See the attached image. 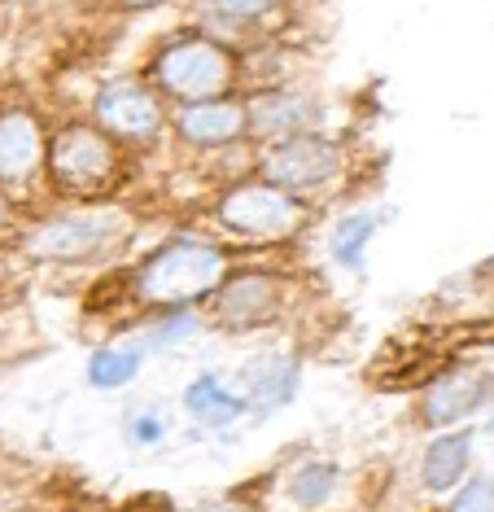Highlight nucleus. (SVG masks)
<instances>
[{
  "label": "nucleus",
  "instance_id": "obj_2",
  "mask_svg": "<svg viewBox=\"0 0 494 512\" xmlns=\"http://www.w3.org/2000/svg\"><path fill=\"white\" fill-rule=\"evenodd\" d=\"M49 176L53 189L75 202H97L119 184V145L114 136H105L101 127L88 123H70L57 136H49Z\"/></svg>",
  "mask_w": 494,
  "mask_h": 512
},
{
  "label": "nucleus",
  "instance_id": "obj_17",
  "mask_svg": "<svg viewBox=\"0 0 494 512\" xmlns=\"http://www.w3.org/2000/svg\"><path fill=\"white\" fill-rule=\"evenodd\" d=\"M333 491H337V469H333V464H324V460L302 464V469L289 477V499H293V504H298L302 512L324 508L328 499H333Z\"/></svg>",
  "mask_w": 494,
  "mask_h": 512
},
{
  "label": "nucleus",
  "instance_id": "obj_15",
  "mask_svg": "<svg viewBox=\"0 0 494 512\" xmlns=\"http://www.w3.org/2000/svg\"><path fill=\"white\" fill-rule=\"evenodd\" d=\"M184 407H188V416H197L206 429H223V425H232L245 412L241 394L223 386L215 372H202V377L184 390Z\"/></svg>",
  "mask_w": 494,
  "mask_h": 512
},
{
  "label": "nucleus",
  "instance_id": "obj_22",
  "mask_svg": "<svg viewBox=\"0 0 494 512\" xmlns=\"http://www.w3.org/2000/svg\"><path fill=\"white\" fill-rule=\"evenodd\" d=\"M193 329H197V320L188 316V311L171 307V311H167V320H162L158 329L149 333V342H154V346H175V342H184V337L193 333Z\"/></svg>",
  "mask_w": 494,
  "mask_h": 512
},
{
  "label": "nucleus",
  "instance_id": "obj_18",
  "mask_svg": "<svg viewBox=\"0 0 494 512\" xmlns=\"http://www.w3.org/2000/svg\"><path fill=\"white\" fill-rule=\"evenodd\" d=\"M372 232H376V215H346V219H337V228H333V259L341 267H350V272H363Z\"/></svg>",
  "mask_w": 494,
  "mask_h": 512
},
{
  "label": "nucleus",
  "instance_id": "obj_3",
  "mask_svg": "<svg viewBox=\"0 0 494 512\" xmlns=\"http://www.w3.org/2000/svg\"><path fill=\"white\" fill-rule=\"evenodd\" d=\"M154 79L171 101H184V106L215 101V97H228L232 79H237V57L210 36H188L167 44L154 57Z\"/></svg>",
  "mask_w": 494,
  "mask_h": 512
},
{
  "label": "nucleus",
  "instance_id": "obj_13",
  "mask_svg": "<svg viewBox=\"0 0 494 512\" xmlns=\"http://www.w3.org/2000/svg\"><path fill=\"white\" fill-rule=\"evenodd\" d=\"M241 403L245 412H276V407H285L293 394H298V364L285 355H267V359H254V364H245L241 372Z\"/></svg>",
  "mask_w": 494,
  "mask_h": 512
},
{
  "label": "nucleus",
  "instance_id": "obj_9",
  "mask_svg": "<svg viewBox=\"0 0 494 512\" xmlns=\"http://www.w3.org/2000/svg\"><path fill=\"white\" fill-rule=\"evenodd\" d=\"M486 403V377L473 368H446L433 372L425 394H420V421L429 429H451L468 421Z\"/></svg>",
  "mask_w": 494,
  "mask_h": 512
},
{
  "label": "nucleus",
  "instance_id": "obj_20",
  "mask_svg": "<svg viewBox=\"0 0 494 512\" xmlns=\"http://www.w3.org/2000/svg\"><path fill=\"white\" fill-rule=\"evenodd\" d=\"M446 512H494V477H473L468 486H460V495L451 499Z\"/></svg>",
  "mask_w": 494,
  "mask_h": 512
},
{
  "label": "nucleus",
  "instance_id": "obj_19",
  "mask_svg": "<svg viewBox=\"0 0 494 512\" xmlns=\"http://www.w3.org/2000/svg\"><path fill=\"white\" fill-rule=\"evenodd\" d=\"M206 14L228 22V27H254L276 9V0H202Z\"/></svg>",
  "mask_w": 494,
  "mask_h": 512
},
{
  "label": "nucleus",
  "instance_id": "obj_6",
  "mask_svg": "<svg viewBox=\"0 0 494 512\" xmlns=\"http://www.w3.org/2000/svg\"><path fill=\"white\" fill-rule=\"evenodd\" d=\"M341 171V149L320 132H302L289 141H276L263 158V176L285 193H311L324 189Z\"/></svg>",
  "mask_w": 494,
  "mask_h": 512
},
{
  "label": "nucleus",
  "instance_id": "obj_14",
  "mask_svg": "<svg viewBox=\"0 0 494 512\" xmlns=\"http://www.w3.org/2000/svg\"><path fill=\"white\" fill-rule=\"evenodd\" d=\"M468 460H473V434L468 429H442L438 438L429 442L425 460H420V482L433 495H446L451 486L464 482Z\"/></svg>",
  "mask_w": 494,
  "mask_h": 512
},
{
  "label": "nucleus",
  "instance_id": "obj_7",
  "mask_svg": "<svg viewBox=\"0 0 494 512\" xmlns=\"http://www.w3.org/2000/svg\"><path fill=\"white\" fill-rule=\"evenodd\" d=\"M92 110H97V127L105 136H114V141H154L162 132V101L140 79H110V84H101Z\"/></svg>",
  "mask_w": 494,
  "mask_h": 512
},
{
  "label": "nucleus",
  "instance_id": "obj_8",
  "mask_svg": "<svg viewBox=\"0 0 494 512\" xmlns=\"http://www.w3.org/2000/svg\"><path fill=\"white\" fill-rule=\"evenodd\" d=\"M320 123L324 106L293 88H272L245 106V132L258 136V141H289V136L302 132H320Z\"/></svg>",
  "mask_w": 494,
  "mask_h": 512
},
{
  "label": "nucleus",
  "instance_id": "obj_23",
  "mask_svg": "<svg viewBox=\"0 0 494 512\" xmlns=\"http://www.w3.org/2000/svg\"><path fill=\"white\" fill-rule=\"evenodd\" d=\"M14 228V206H9V197H5V189H0V237Z\"/></svg>",
  "mask_w": 494,
  "mask_h": 512
},
{
  "label": "nucleus",
  "instance_id": "obj_21",
  "mask_svg": "<svg viewBox=\"0 0 494 512\" xmlns=\"http://www.w3.org/2000/svg\"><path fill=\"white\" fill-rule=\"evenodd\" d=\"M167 434V421L154 412V407H140L132 412V421H127V442H136V447H154Z\"/></svg>",
  "mask_w": 494,
  "mask_h": 512
},
{
  "label": "nucleus",
  "instance_id": "obj_11",
  "mask_svg": "<svg viewBox=\"0 0 494 512\" xmlns=\"http://www.w3.org/2000/svg\"><path fill=\"white\" fill-rule=\"evenodd\" d=\"M276 307H280V285L267 272L223 276V285L215 289V316L228 329H258V324L276 320Z\"/></svg>",
  "mask_w": 494,
  "mask_h": 512
},
{
  "label": "nucleus",
  "instance_id": "obj_1",
  "mask_svg": "<svg viewBox=\"0 0 494 512\" xmlns=\"http://www.w3.org/2000/svg\"><path fill=\"white\" fill-rule=\"evenodd\" d=\"M228 276V254L206 241L180 237L154 250L136 272V298L149 307H184L215 294Z\"/></svg>",
  "mask_w": 494,
  "mask_h": 512
},
{
  "label": "nucleus",
  "instance_id": "obj_10",
  "mask_svg": "<svg viewBox=\"0 0 494 512\" xmlns=\"http://www.w3.org/2000/svg\"><path fill=\"white\" fill-rule=\"evenodd\" d=\"M49 136H44L40 114L27 106L0 110V184H22L44 167Z\"/></svg>",
  "mask_w": 494,
  "mask_h": 512
},
{
  "label": "nucleus",
  "instance_id": "obj_25",
  "mask_svg": "<svg viewBox=\"0 0 494 512\" xmlns=\"http://www.w3.org/2000/svg\"><path fill=\"white\" fill-rule=\"evenodd\" d=\"M119 5H127V9H149V5H162V0H119Z\"/></svg>",
  "mask_w": 494,
  "mask_h": 512
},
{
  "label": "nucleus",
  "instance_id": "obj_24",
  "mask_svg": "<svg viewBox=\"0 0 494 512\" xmlns=\"http://www.w3.org/2000/svg\"><path fill=\"white\" fill-rule=\"evenodd\" d=\"M197 512H250V508H241V504H206V508H197Z\"/></svg>",
  "mask_w": 494,
  "mask_h": 512
},
{
  "label": "nucleus",
  "instance_id": "obj_16",
  "mask_svg": "<svg viewBox=\"0 0 494 512\" xmlns=\"http://www.w3.org/2000/svg\"><path fill=\"white\" fill-rule=\"evenodd\" d=\"M136 372H140V346L136 342L101 346V351H92V359H88V381L97 390H119L136 377Z\"/></svg>",
  "mask_w": 494,
  "mask_h": 512
},
{
  "label": "nucleus",
  "instance_id": "obj_5",
  "mask_svg": "<svg viewBox=\"0 0 494 512\" xmlns=\"http://www.w3.org/2000/svg\"><path fill=\"white\" fill-rule=\"evenodd\" d=\"M219 219H223V228L237 232V237L285 241V237H293V232L302 228V206H298V197L276 189L272 180L237 184V189L223 193Z\"/></svg>",
  "mask_w": 494,
  "mask_h": 512
},
{
  "label": "nucleus",
  "instance_id": "obj_12",
  "mask_svg": "<svg viewBox=\"0 0 494 512\" xmlns=\"http://www.w3.org/2000/svg\"><path fill=\"white\" fill-rule=\"evenodd\" d=\"M180 136L197 149H223L232 141L245 136V101H228V97H215V101H193V106L180 110Z\"/></svg>",
  "mask_w": 494,
  "mask_h": 512
},
{
  "label": "nucleus",
  "instance_id": "obj_4",
  "mask_svg": "<svg viewBox=\"0 0 494 512\" xmlns=\"http://www.w3.org/2000/svg\"><path fill=\"white\" fill-rule=\"evenodd\" d=\"M119 237H123V219L114 211H70L35 224L22 246H27L31 259L84 263V259H97L101 250H110Z\"/></svg>",
  "mask_w": 494,
  "mask_h": 512
}]
</instances>
